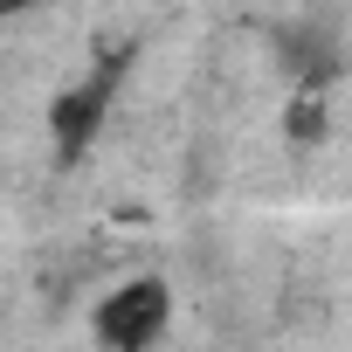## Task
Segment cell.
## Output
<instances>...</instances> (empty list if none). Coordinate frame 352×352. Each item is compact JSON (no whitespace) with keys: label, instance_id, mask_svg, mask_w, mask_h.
Returning a JSON list of instances; mask_svg holds the SVG:
<instances>
[{"label":"cell","instance_id":"6da1fadb","mask_svg":"<svg viewBox=\"0 0 352 352\" xmlns=\"http://www.w3.org/2000/svg\"><path fill=\"white\" fill-rule=\"evenodd\" d=\"M166 324H173V290H166V276H124V283L104 290L97 311H90L97 352H152V345L166 338Z\"/></svg>","mask_w":352,"mask_h":352},{"label":"cell","instance_id":"7a4b0ae2","mask_svg":"<svg viewBox=\"0 0 352 352\" xmlns=\"http://www.w3.org/2000/svg\"><path fill=\"white\" fill-rule=\"evenodd\" d=\"M97 118H104V83H76V90L56 104V138H63V152H83L90 131H97Z\"/></svg>","mask_w":352,"mask_h":352},{"label":"cell","instance_id":"3957f363","mask_svg":"<svg viewBox=\"0 0 352 352\" xmlns=\"http://www.w3.org/2000/svg\"><path fill=\"white\" fill-rule=\"evenodd\" d=\"M28 8V0H0V21H8V14H21Z\"/></svg>","mask_w":352,"mask_h":352}]
</instances>
